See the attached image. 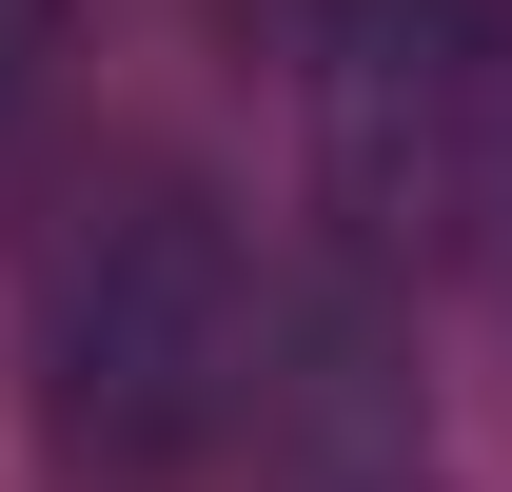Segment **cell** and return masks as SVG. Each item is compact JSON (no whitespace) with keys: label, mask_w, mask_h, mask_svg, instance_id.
Returning a JSON list of instances; mask_svg holds the SVG:
<instances>
[{"label":"cell","mask_w":512,"mask_h":492,"mask_svg":"<svg viewBox=\"0 0 512 492\" xmlns=\"http://www.w3.org/2000/svg\"><path fill=\"white\" fill-rule=\"evenodd\" d=\"M40 20H60V0H0V99L40 79Z\"/></svg>","instance_id":"cell-3"},{"label":"cell","mask_w":512,"mask_h":492,"mask_svg":"<svg viewBox=\"0 0 512 492\" xmlns=\"http://www.w3.org/2000/svg\"><path fill=\"white\" fill-rule=\"evenodd\" d=\"M20 414L60 492H178L256 414V256L197 178H99L20 296Z\"/></svg>","instance_id":"cell-1"},{"label":"cell","mask_w":512,"mask_h":492,"mask_svg":"<svg viewBox=\"0 0 512 492\" xmlns=\"http://www.w3.org/2000/svg\"><path fill=\"white\" fill-rule=\"evenodd\" d=\"M375 492H414V473H375Z\"/></svg>","instance_id":"cell-4"},{"label":"cell","mask_w":512,"mask_h":492,"mask_svg":"<svg viewBox=\"0 0 512 492\" xmlns=\"http://www.w3.org/2000/svg\"><path fill=\"white\" fill-rule=\"evenodd\" d=\"M316 178L355 256L512 237V0H316Z\"/></svg>","instance_id":"cell-2"}]
</instances>
